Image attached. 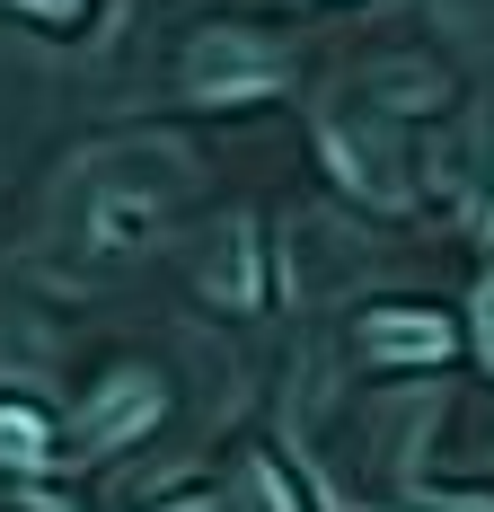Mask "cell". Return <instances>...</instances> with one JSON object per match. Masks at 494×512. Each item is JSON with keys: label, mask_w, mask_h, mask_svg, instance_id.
<instances>
[{"label": "cell", "mask_w": 494, "mask_h": 512, "mask_svg": "<svg viewBox=\"0 0 494 512\" xmlns=\"http://www.w3.org/2000/svg\"><path fill=\"white\" fill-rule=\"evenodd\" d=\"M186 195V159L177 151H115L80 177V248L89 265H124L150 248V230Z\"/></svg>", "instance_id": "1"}, {"label": "cell", "mask_w": 494, "mask_h": 512, "mask_svg": "<svg viewBox=\"0 0 494 512\" xmlns=\"http://www.w3.org/2000/svg\"><path fill=\"white\" fill-rule=\"evenodd\" d=\"M283 80V53L265 45L256 27H203L186 62H177V89L195 106H247V98H274Z\"/></svg>", "instance_id": "2"}, {"label": "cell", "mask_w": 494, "mask_h": 512, "mask_svg": "<svg viewBox=\"0 0 494 512\" xmlns=\"http://www.w3.org/2000/svg\"><path fill=\"white\" fill-rule=\"evenodd\" d=\"M159 407H168V389H159L150 371H115V380H98V398H89V415H80V451H89V460H98V451H124L133 433L159 424Z\"/></svg>", "instance_id": "3"}, {"label": "cell", "mask_w": 494, "mask_h": 512, "mask_svg": "<svg viewBox=\"0 0 494 512\" xmlns=\"http://www.w3.org/2000/svg\"><path fill=\"white\" fill-rule=\"evenodd\" d=\"M327 168L345 177L353 195H371L380 212H397V204H406V177H397L389 133H362V124H327Z\"/></svg>", "instance_id": "4"}, {"label": "cell", "mask_w": 494, "mask_h": 512, "mask_svg": "<svg viewBox=\"0 0 494 512\" xmlns=\"http://www.w3.org/2000/svg\"><path fill=\"white\" fill-rule=\"evenodd\" d=\"M450 318L442 309H371L362 318V354L371 362H450Z\"/></svg>", "instance_id": "5"}, {"label": "cell", "mask_w": 494, "mask_h": 512, "mask_svg": "<svg viewBox=\"0 0 494 512\" xmlns=\"http://www.w3.org/2000/svg\"><path fill=\"white\" fill-rule=\"evenodd\" d=\"M195 283H203V301H212V309H256L265 274H256V230H247V221L212 230V248H203V265H195Z\"/></svg>", "instance_id": "6"}, {"label": "cell", "mask_w": 494, "mask_h": 512, "mask_svg": "<svg viewBox=\"0 0 494 512\" xmlns=\"http://www.w3.org/2000/svg\"><path fill=\"white\" fill-rule=\"evenodd\" d=\"M433 9L450 18V36H459L468 53H486V62H494V0H433Z\"/></svg>", "instance_id": "7"}, {"label": "cell", "mask_w": 494, "mask_h": 512, "mask_svg": "<svg viewBox=\"0 0 494 512\" xmlns=\"http://www.w3.org/2000/svg\"><path fill=\"white\" fill-rule=\"evenodd\" d=\"M0 460H9V468H36V460H45V424H36L27 407H0Z\"/></svg>", "instance_id": "8"}, {"label": "cell", "mask_w": 494, "mask_h": 512, "mask_svg": "<svg viewBox=\"0 0 494 512\" xmlns=\"http://www.w3.org/2000/svg\"><path fill=\"white\" fill-rule=\"evenodd\" d=\"M9 9H18V18H36V27H71L89 0H9Z\"/></svg>", "instance_id": "9"}, {"label": "cell", "mask_w": 494, "mask_h": 512, "mask_svg": "<svg viewBox=\"0 0 494 512\" xmlns=\"http://www.w3.org/2000/svg\"><path fill=\"white\" fill-rule=\"evenodd\" d=\"M477 345H486V362H494V274L477 283Z\"/></svg>", "instance_id": "10"}]
</instances>
